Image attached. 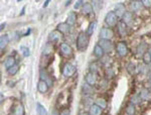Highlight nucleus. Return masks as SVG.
Here are the masks:
<instances>
[{"instance_id":"obj_1","label":"nucleus","mask_w":151,"mask_h":115,"mask_svg":"<svg viewBox=\"0 0 151 115\" xmlns=\"http://www.w3.org/2000/svg\"><path fill=\"white\" fill-rule=\"evenodd\" d=\"M88 45H89V35H87V33H79L77 38V48L80 51H84L87 48Z\"/></svg>"},{"instance_id":"obj_2","label":"nucleus","mask_w":151,"mask_h":115,"mask_svg":"<svg viewBox=\"0 0 151 115\" xmlns=\"http://www.w3.org/2000/svg\"><path fill=\"white\" fill-rule=\"evenodd\" d=\"M117 20H118V16L116 15V13L114 11H110L106 14L105 16V22L108 24L109 26H114L116 25Z\"/></svg>"},{"instance_id":"obj_3","label":"nucleus","mask_w":151,"mask_h":115,"mask_svg":"<svg viewBox=\"0 0 151 115\" xmlns=\"http://www.w3.org/2000/svg\"><path fill=\"white\" fill-rule=\"evenodd\" d=\"M100 38L101 40H107L110 41L112 38L114 36V31L112 30L111 28H107V27H103L100 30Z\"/></svg>"},{"instance_id":"obj_4","label":"nucleus","mask_w":151,"mask_h":115,"mask_svg":"<svg viewBox=\"0 0 151 115\" xmlns=\"http://www.w3.org/2000/svg\"><path fill=\"white\" fill-rule=\"evenodd\" d=\"M75 72H76V67L73 64L67 63L64 66V68H63V75L65 77H70V76L75 74Z\"/></svg>"},{"instance_id":"obj_5","label":"nucleus","mask_w":151,"mask_h":115,"mask_svg":"<svg viewBox=\"0 0 151 115\" xmlns=\"http://www.w3.org/2000/svg\"><path fill=\"white\" fill-rule=\"evenodd\" d=\"M60 52H62V55L64 56V57L68 58L73 55V48L70 45H68V43H63L62 45H60Z\"/></svg>"},{"instance_id":"obj_6","label":"nucleus","mask_w":151,"mask_h":115,"mask_svg":"<svg viewBox=\"0 0 151 115\" xmlns=\"http://www.w3.org/2000/svg\"><path fill=\"white\" fill-rule=\"evenodd\" d=\"M98 45L101 46L102 48L104 50V52L109 53L113 50V43H111L110 41H107V40H100Z\"/></svg>"},{"instance_id":"obj_7","label":"nucleus","mask_w":151,"mask_h":115,"mask_svg":"<svg viewBox=\"0 0 151 115\" xmlns=\"http://www.w3.org/2000/svg\"><path fill=\"white\" fill-rule=\"evenodd\" d=\"M116 48H117V52H118V55L121 56V57H125L128 54V48L126 46V43H123V41L117 43Z\"/></svg>"},{"instance_id":"obj_8","label":"nucleus","mask_w":151,"mask_h":115,"mask_svg":"<svg viewBox=\"0 0 151 115\" xmlns=\"http://www.w3.org/2000/svg\"><path fill=\"white\" fill-rule=\"evenodd\" d=\"M63 38V33L60 31L57 30H52V33L48 35V41L50 43H55V41H58L60 38Z\"/></svg>"},{"instance_id":"obj_9","label":"nucleus","mask_w":151,"mask_h":115,"mask_svg":"<svg viewBox=\"0 0 151 115\" xmlns=\"http://www.w3.org/2000/svg\"><path fill=\"white\" fill-rule=\"evenodd\" d=\"M97 80H98V78H97L96 73H94V72L89 73V74H87V76H86V82L89 85H91V86H93V85L96 84Z\"/></svg>"},{"instance_id":"obj_10","label":"nucleus","mask_w":151,"mask_h":115,"mask_svg":"<svg viewBox=\"0 0 151 115\" xmlns=\"http://www.w3.org/2000/svg\"><path fill=\"white\" fill-rule=\"evenodd\" d=\"M40 80L45 81V82H47V84H48V86H52V79L50 78V76H48L47 71L43 70V69H41V70H40Z\"/></svg>"},{"instance_id":"obj_11","label":"nucleus","mask_w":151,"mask_h":115,"mask_svg":"<svg viewBox=\"0 0 151 115\" xmlns=\"http://www.w3.org/2000/svg\"><path fill=\"white\" fill-rule=\"evenodd\" d=\"M48 84L45 81H42V80H40L38 81V84H37V90L40 91V93H45L48 90Z\"/></svg>"},{"instance_id":"obj_12","label":"nucleus","mask_w":151,"mask_h":115,"mask_svg":"<svg viewBox=\"0 0 151 115\" xmlns=\"http://www.w3.org/2000/svg\"><path fill=\"white\" fill-rule=\"evenodd\" d=\"M76 20H77V14H76V12H73V11L70 12L67 17V23L69 24L70 26H72L76 23Z\"/></svg>"},{"instance_id":"obj_13","label":"nucleus","mask_w":151,"mask_h":115,"mask_svg":"<svg viewBox=\"0 0 151 115\" xmlns=\"http://www.w3.org/2000/svg\"><path fill=\"white\" fill-rule=\"evenodd\" d=\"M82 12L85 15H88V14L92 13V12H93V6H92V4L89 3V2H85V3L83 4Z\"/></svg>"},{"instance_id":"obj_14","label":"nucleus","mask_w":151,"mask_h":115,"mask_svg":"<svg viewBox=\"0 0 151 115\" xmlns=\"http://www.w3.org/2000/svg\"><path fill=\"white\" fill-rule=\"evenodd\" d=\"M15 59H14L13 57H7L5 59V61H4V66H5V68L7 70L10 69V68H12L13 66H15Z\"/></svg>"},{"instance_id":"obj_15","label":"nucleus","mask_w":151,"mask_h":115,"mask_svg":"<svg viewBox=\"0 0 151 115\" xmlns=\"http://www.w3.org/2000/svg\"><path fill=\"white\" fill-rule=\"evenodd\" d=\"M102 109L101 107H99L98 105L94 104L90 107V115H101L102 114Z\"/></svg>"},{"instance_id":"obj_16","label":"nucleus","mask_w":151,"mask_h":115,"mask_svg":"<svg viewBox=\"0 0 151 115\" xmlns=\"http://www.w3.org/2000/svg\"><path fill=\"white\" fill-rule=\"evenodd\" d=\"M70 26L68 24L67 22H63V23H60L58 25V30L60 31L62 33H67L70 31Z\"/></svg>"},{"instance_id":"obj_17","label":"nucleus","mask_w":151,"mask_h":115,"mask_svg":"<svg viewBox=\"0 0 151 115\" xmlns=\"http://www.w3.org/2000/svg\"><path fill=\"white\" fill-rule=\"evenodd\" d=\"M9 43V36L7 35H2L0 36V48L3 50Z\"/></svg>"},{"instance_id":"obj_18","label":"nucleus","mask_w":151,"mask_h":115,"mask_svg":"<svg viewBox=\"0 0 151 115\" xmlns=\"http://www.w3.org/2000/svg\"><path fill=\"white\" fill-rule=\"evenodd\" d=\"M36 111H37L38 115H47V110L43 106L42 104H40V102L36 103Z\"/></svg>"},{"instance_id":"obj_19","label":"nucleus","mask_w":151,"mask_h":115,"mask_svg":"<svg viewBox=\"0 0 151 115\" xmlns=\"http://www.w3.org/2000/svg\"><path fill=\"white\" fill-rule=\"evenodd\" d=\"M118 30H119V33H120L122 36H125L126 33H127V26H126V24L123 22V21H120V22L118 23Z\"/></svg>"},{"instance_id":"obj_20","label":"nucleus","mask_w":151,"mask_h":115,"mask_svg":"<svg viewBox=\"0 0 151 115\" xmlns=\"http://www.w3.org/2000/svg\"><path fill=\"white\" fill-rule=\"evenodd\" d=\"M104 50L101 48L99 45H96L94 48V55L96 56L97 58H102L104 56Z\"/></svg>"},{"instance_id":"obj_21","label":"nucleus","mask_w":151,"mask_h":115,"mask_svg":"<svg viewBox=\"0 0 151 115\" xmlns=\"http://www.w3.org/2000/svg\"><path fill=\"white\" fill-rule=\"evenodd\" d=\"M122 19H123V22L125 23V24L130 23L131 21H132V19H133V15H132V13H131V12L126 11L125 13H124V15L122 16Z\"/></svg>"},{"instance_id":"obj_22","label":"nucleus","mask_w":151,"mask_h":115,"mask_svg":"<svg viewBox=\"0 0 151 115\" xmlns=\"http://www.w3.org/2000/svg\"><path fill=\"white\" fill-rule=\"evenodd\" d=\"M115 9H116V15L117 16H123L124 13H125V8H124V6L122 4H117L115 6Z\"/></svg>"},{"instance_id":"obj_23","label":"nucleus","mask_w":151,"mask_h":115,"mask_svg":"<svg viewBox=\"0 0 151 115\" xmlns=\"http://www.w3.org/2000/svg\"><path fill=\"white\" fill-rule=\"evenodd\" d=\"M83 93L85 95H90V94H93V88H92L91 85H89L88 83L83 85Z\"/></svg>"},{"instance_id":"obj_24","label":"nucleus","mask_w":151,"mask_h":115,"mask_svg":"<svg viewBox=\"0 0 151 115\" xmlns=\"http://www.w3.org/2000/svg\"><path fill=\"white\" fill-rule=\"evenodd\" d=\"M139 96L141 97V99L142 100H148L150 97V92L148 89H146V88H144V89H142L140 91V94Z\"/></svg>"},{"instance_id":"obj_25","label":"nucleus","mask_w":151,"mask_h":115,"mask_svg":"<svg viewBox=\"0 0 151 115\" xmlns=\"http://www.w3.org/2000/svg\"><path fill=\"white\" fill-rule=\"evenodd\" d=\"M19 50H20V53L22 54V56L24 58H27L30 56V51H29V48H27V46H21L20 48H19Z\"/></svg>"},{"instance_id":"obj_26","label":"nucleus","mask_w":151,"mask_h":115,"mask_svg":"<svg viewBox=\"0 0 151 115\" xmlns=\"http://www.w3.org/2000/svg\"><path fill=\"white\" fill-rule=\"evenodd\" d=\"M142 5H143L142 1H134L132 2V4H131V7H132L133 11H139Z\"/></svg>"},{"instance_id":"obj_27","label":"nucleus","mask_w":151,"mask_h":115,"mask_svg":"<svg viewBox=\"0 0 151 115\" xmlns=\"http://www.w3.org/2000/svg\"><path fill=\"white\" fill-rule=\"evenodd\" d=\"M95 104L98 105L99 107H101L102 109H105L107 107V102L105 101L103 98H98V99H96V101H95Z\"/></svg>"},{"instance_id":"obj_28","label":"nucleus","mask_w":151,"mask_h":115,"mask_svg":"<svg viewBox=\"0 0 151 115\" xmlns=\"http://www.w3.org/2000/svg\"><path fill=\"white\" fill-rule=\"evenodd\" d=\"M96 25H97L96 21H93V22H91V23L89 24V26H88V29H87V35H89V36L93 35L94 29H95V27H96Z\"/></svg>"},{"instance_id":"obj_29","label":"nucleus","mask_w":151,"mask_h":115,"mask_svg":"<svg viewBox=\"0 0 151 115\" xmlns=\"http://www.w3.org/2000/svg\"><path fill=\"white\" fill-rule=\"evenodd\" d=\"M53 52V46L52 45H50V43H47L45 46V50H43V55H50V54H52Z\"/></svg>"},{"instance_id":"obj_30","label":"nucleus","mask_w":151,"mask_h":115,"mask_svg":"<svg viewBox=\"0 0 151 115\" xmlns=\"http://www.w3.org/2000/svg\"><path fill=\"white\" fill-rule=\"evenodd\" d=\"M14 115H24V107L21 104L17 105L14 111Z\"/></svg>"},{"instance_id":"obj_31","label":"nucleus","mask_w":151,"mask_h":115,"mask_svg":"<svg viewBox=\"0 0 151 115\" xmlns=\"http://www.w3.org/2000/svg\"><path fill=\"white\" fill-rule=\"evenodd\" d=\"M18 70H19V66L18 65H15V66H13L12 68H10V69H8L7 71H8V74L9 75L13 76V75H15L16 73L18 72Z\"/></svg>"},{"instance_id":"obj_32","label":"nucleus","mask_w":151,"mask_h":115,"mask_svg":"<svg viewBox=\"0 0 151 115\" xmlns=\"http://www.w3.org/2000/svg\"><path fill=\"white\" fill-rule=\"evenodd\" d=\"M145 48H146V43H140V46H138V54L143 56L145 54Z\"/></svg>"},{"instance_id":"obj_33","label":"nucleus","mask_w":151,"mask_h":115,"mask_svg":"<svg viewBox=\"0 0 151 115\" xmlns=\"http://www.w3.org/2000/svg\"><path fill=\"white\" fill-rule=\"evenodd\" d=\"M126 112H127L129 115H133L135 113V106H134L133 104L129 105V106H127V108H126Z\"/></svg>"},{"instance_id":"obj_34","label":"nucleus","mask_w":151,"mask_h":115,"mask_svg":"<svg viewBox=\"0 0 151 115\" xmlns=\"http://www.w3.org/2000/svg\"><path fill=\"white\" fill-rule=\"evenodd\" d=\"M143 61H144L145 64H149L151 63V56L149 53H145L144 55H143Z\"/></svg>"},{"instance_id":"obj_35","label":"nucleus","mask_w":151,"mask_h":115,"mask_svg":"<svg viewBox=\"0 0 151 115\" xmlns=\"http://www.w3.org/2000/svg\"><path fill=\"white\" fill-rule=\"evenodd\" d=\"M141 97L139 96V95H137V96H134L132 98V103H139V102L141 101Z\"/></svg>"},{"instance_id":"obj_36","label":"nucleus","mask_w":151,"mask_h":115,"mask_svg":"<svg viewBox=\"0 0 151 115\" xmlns=\"http://www.w3.org/2000/svg\"><path fill=\"white\" fill-rule=\"evenodd\" d=\"M142 4L146 7L151 6V0H142Z\"/></svg>"},{"instance_id":"obj_37","label":"nucleus","mask_w":151,"mask_h":115,"mask_svg":"<svg viewBox=\"0 0 151 115\" xmlns=\"http://www.w3.org/2000/svg\"><path fill=\"white\" fill-rule=\"evenodd\" d=\"M83 3H84V2L81 1V0H79V1L76 2V4L74 5V8H75V9H79L80 7H81V5H82Z\"/></svg>"},{"instance_id":"obj_38","label":"nucleus","mask_w":151,"mask_h":115,"mask_svg":"<svg viewBox=\"0 0 151 115\" xmlns=\"http://www.w3.org/2000/svg\"><path fill=\"white\" fill-rule=\"evenodd\" d=\"M60 115H70V109H64V110H63V111L60 113Z\"/></svg>"},{"instance_id":"obj_39","label":"nucleus","mask_w":151,"mask_h":115,"mask_svg":"<svg viewBox=\"0 0 151 115\" xmlns=\"http://www.w3.org/2000/svg\"><path fill=\"white\" fill-rule=\"evenodd\" d=\"M48 3H50V1H48V0H47V1H45V3L43 4V7H47Z\"/></svg>"},{"instance_id":"obj_40","label":"nucleus","mask_w":151,"mask_h":115,"mask_svg":"<svg viewBox=\"0 0 151 115\" xmlns=\"http://www.w3.org/2000/svg\"><path fill=\"white\" fill-rule=\"evenodd\" d=\"M4 26H5V23H4V24L2 23V24H1V28H0V29H1V30H2V29H3V27H4Z\"/></svg>"},{"instance_id":"obj_41","label":"nucleus","mask_w":151,"mask_h":115,"mask_svg":"<svg viewBox=\"0 0 151 115\" xmlns=\"http://www.w3.org/2000/svg\"><path fill=\"white\" fill-rule=\"evenodd\" d=\"M148 53H149V54H150V56H151V48H149V51H148Z\"/></svg>"},{"instance_id":"obj_42","label":"nucleus","mask_w":151,"mask_h":115,"mask_svg":"<svg viewBox=\"0 0 151 115\" xmlns=\"http://www.w3.org/2000/svg\"><path fill=\"white\" fill-rule=\"evenodd\" d=\"M150 82H151V77H150Z\"/></svg>"}]
</instances>
